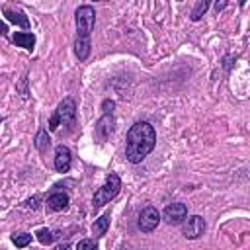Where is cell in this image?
Instances as JSON below:
<instances>
[{"label": "cell", "mask_w": 250, "mask_h": 250, "mask_svg": "<svg viewBox=\"0 0 250 250\" xmlns=\"http://www.w3.org/2000/svg\"><path fill=\"white\" fill-rule=\"evenodd\" d=\"M156 145V131L148 121H137L127 133L125 156L131 164H139L145 160Z\"/></svg>", "instance_id": "obj_1"}, {"label": "cell", "mask_w": 250, "mask_h": 250, "mask_svg": "<svg viewBox=\"0 0 250 250\" xmlns=\"http://www.w3.org/2000/svg\"><path fill=\"white\" fill-rule=\"evenodd\" d=\"M74 117H76V104H74L72 98H64L59 104V107L55 109V113H53V117L49 121V129L51 131H57L59 125H66V123L72 125L74 123Z\"/></svg>", "instance_id": "obj_2"}, {"label": "cell", "mask_w": 250, "mask_h": 250, "mask_svg": "<svg viewBox=\"0 0 250 250\" xmlns=\"http://www.w3.org/2000/svg\"><path fill=\"white\" fill-rule=\"evenodd\" d=\"M121 189V180L117 174H109L104 182V186L94 193V199H92V205L94 207H102L105 203H109Z\"/></svg>", "instance_id": "obj_3"}, {"label": "cell", "mask_w": 250, "mask_h": 250, "mask_svg": "<svg viewBox=\"0 0 250 250\" xmlns=\"http://www.w3.org/2000/svg\"><path fill=\"white\" fill-rule=\"evenodd\" d=\"M74 21H76V37H84V39H90V33L94 29V23H96V12L92 6L84 4L76 10L74 14Z\"/></svg>", "instance_id": "obj_4"}, {"label": "cell", "mask_w": 250, "mask_h": 250, "mask_svg": "<svg viewBox=\"0 0 250 250\" xmlns=\"http://www.w3.org/2000/svg\"><path fill=\"white\" fill-rule=\"evenodd\" d=\"M158 223H160V213H158V209L152 207V205H146V207L141 211L137 225H139L141 232H152V230L158 227Z\"/></svg>", "instance_id": "obj_5"}, {"label": "cell", "mask_w": 250, "mask_h": 250, "mask_svg": "<svg viewBox=\"0 0 250 250\" xmlns=\"http://www.w3.org/2000/svg\"><path fill=\"white\" fill-rule=\"evenodd\" d=\"M203 232H205V221H203V217H199V215H189V217L182 223V234H184L186 238H189V240L199 238Z\"/></svg>", "instance_id": "obj_6"}, {"label": "cell", "mask_w": 250, "mask_h": 250, "mask_svg": "<svg viewBox=\"0 0 250 250\" xmlns=\"http://www.w3.org/2000/svg\"><path fill=\"white\" fill-rule=\"evenodd\" d=\"M162 217L168 225H180L188 217V207H186V203H170V205H166Z\"/></svg>", "instance_id": "obj_7"}, {"label": "cell", "mask_w": 250, "mask_h": 250, "mask_svg": "<svg viewBox=\"0 0 250 250\" xmlns=\"http://www.w3.org/2000/svg\"><path fill=\"white\" fill-rule=\"evenodd\" d=\"M70 162H72V156H70L68 146L59 145L55 148V168H57V172H68Z\"/></svg>", "instance_id": "obj_8"}, {"label": "cell", "mask_w": 250, "mask_h": 250, "mask_svg": "<svg viewBox=\"0 0 250 250\" xmlns=\"http://www.w3.org/2000/svg\"><path fill=\"white\" fill-rule=\"evenodd\" d=\"M113 125H115L113 115L104 113V117H102V119L98 121V125H96V133H98V137H100V139H107V137L113 133Z\"/></svg>", "instance_id": "obj_9"}, {"label": "cell", "mask_w": 250, "mask_h": 250, "mask_svg": "<svg viewBox=\"0 0 250 250\" xmlns=\"http://www.w3.org/2000/svg\"><path fill=\"white\" fill-rule=\"evenodd\" d=\"M47 207L51 211H62V209H66L68 207V195L66 193H61V191L51 193L47 197Z\"/></svg>", "instance_id": "obj_10"}, {"label": "cell", "mask_w": 250, "mask_h": 250, "mask_svg": "<svg viewBox=\"0 0 250 250\" xmlns=\"http://www.w3.org/2000/svg\"><path fill=\"white\" fill-rule=\"evenodd\" d=\"M12 41H14L18 47H23V49H27V51H31V49L35 47V35L29 33V31H16L14 37H12Z\"/></svg>", "instance_id": "obj_11"}, {"label": "cell", "mask_w": 250, "mask_h": 250, "mask_svg": "<svg viewBox=\"0 0 250 250\" xmlns=\"http://www.w3.org/2000/svg\"><path fill=\"white\" fill-rule=\"evenodd\" d=\"M4 16H6L8 21H12V23H16L20 27H25V29L29 27V20L21 10H4Z\"/></svg>", "instance_id": "obj_12"}, {"label": "cell", "mask_w": 250, "mask_h": 250, "mask_svg": "<svg viewBox=\"0 0 250 250\" xmlns=\"http://www.w3.org/2000/svg\"><path fill=\"white\" fill-rule=\"evenodd\" d=\"M74 53H76L78 61H86L88 55H90V39L76 37V41H74Z\"/></svg>", "instance_id": "obj_13"}, {"label": "cell", "mask_w": 250, "mask_h": 250, "mask_svg": "<svg viewBox=\"0 0 250 250\" xmlns=\"http://www.w3.org/2000/svg\"><path fill=\"white\" fill-rule=\"evenodd\" d=\"M107 227H109V213H105V215H102V217H98L94 221V225H92L94 236H104L105 230H107Z\"/></svg>", "instance_id": "obj_14"}, {"label": "cell", "mask_w": 250, "mask_h": 250, "mask_svg": "<svg viewBox=\"0 0 250 250\" xmlns=\"http://www.w3.org/2000/svg\"><path fill=\"white\" fill-rule=\"evenodd\" d=\"M49 145H51V139H49L47 131H45V129H39V133H37V137H35V146H37V150L45 152V150L49 148Z\"/></svg>", "instance_id": "obj_15"}, {"label": "cell", "mask_w": 250, "mask_h": 250, "mask_svg": "<svg viewBox=\"0 0 250 250\" xmlns=\"http://www.w3.org/2000/svg\"><path fill=\"white\" fill-rule=\"evenodd\" d=\"M207 8H209V2H207V0H199V2L195 4V8L191 10V20H193V21L201 20V16L207 12Z\"/></svg>", "instance_id": "obj_16"}, {"label": "cell", "mask_w": 250, "mask_h": 250, "mask_svg": "<svg viewBox=\"0 0 250 250\" xmlns=\"http://www.w3.org/2000/svg\"><path fill=\"white\" fill-rule=\"evenodd\" d=\"M12 242H14L18 248H25V246L31 242V234H27V232H20V234H14V236H12Z\"/></svg>", "instance_id": "obj_17"}, {"label": "cell", "mask_w": 250, "mask_h": 250, "mask_svg": "<svg viewBox=\"0 0 250 250\" xmlns=\"http://www.w3.org/2000/svg\"><path fill=\"white\" fill-rule=\"evenodd\" d=\"M53 238H55V234H53L49 229H39V230H37V240H39L41 244H51Z\"/></svg>", "instance_id": "obj_18"}, {"label": "cell", "mask_w": 250, "mask_h": 250, "mask_svg": "<svg viewBox=\"0 0 250 250\" xmlns=\"http://www.w3.org/2000/svg\"><path fill=\"white\" fill-rule=\"evenodd\" d=\"M76 250H98V246H96V242H94V240L84 238V240H80V242L76 244Z\"/></svg>", "instance_id": "obj_19"}, {"label": "cell", "mask_w": 250, "mask_h": 250, "mask_svg": "<svg viewBox=\"0 0 250 250\" xmlns=\"http://www.w3.org/2000/svg\"><path fill=\"white\" fill-rule=\"evenodd\" d=\"M113 107H115V102H113V100H104V104H102V109H104V113L111 115V113H113Z\"/></svg>", "instance_id": "obj_20"}, {"label": "cell", "mask_w": 250, "mask_h": 250, "mask_svg": "<svg viewBox=\"0 0 250 250\" xmlns=\"http://www.w3.org/2000/svg\"><path fill=\"white\" fill-rule=\"evenodd\" d=\"M25 207H31V209H37V197H31L25 201Z\"/></svg>", "instance_id": "obj_21"}, {"label": "cell", "mask_w": 250, "mask_h": 250, "mask_svg": "<svg viewBox=\"0 0 250 250\" xmlns=\"http://www.w3.org/2000/svg\"><path fill=\"white\" fill-rule=\"evenodd\" d=\"M55 250H70V244H68V242H64V244H59Z\"/></svg>", "instance_id": "obj_22"}, {"label": "cell", "mask_w": 250, "mask_h": 250, "mask_svg": "<svg viewBox=\"0 0 250 250\" xmlns=\"http://www.w3.org/2000/svg\"><path fill=\"white\" fill-rule=\"evenodd\" d=\"M225 6H227V2H217V4H215V10L219 12V10H223Z\"/></svg>", "instance_id": "obj_23"}]
</instances>
